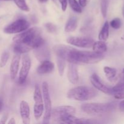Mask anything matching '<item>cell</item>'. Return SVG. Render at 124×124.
<instances>
[{
    "instance_id": "83f0119b",
    "label": "cell",
    "mask_w": 124,
    "mask_h": 124,
    "mask_svg": "<svg viewBox=\"0 0 124 124\" xmlns=\"http://www.w3.org/2000/svg\"><path fill=\"white\" fill-rule=\"evenodd\" d=\"M113 93H117V92H124V80L117 83L115 87L111 88Z\"/></svg>"
},
{
    "instance_id": "3957f363",
    "label": "cell",
    "mask_w": 124,
    "mask_h": 124,
    "mask_svg": "<svg viewBox=\"0 0 124 124\" xmlns=\"http://www.w3.org/2000/svg\"><path fill=\"white\" fill-rule=\"evenodd\" d=\"M98 92L95 88L88 86H78L68 92L67 98L78 101H85L95 98Z\"/></svg>"
},
{
    "instance_id": "ba28073f",
    "label": "cell",
    "mask_w": 124,
    "mask_h": 124,
    "mask_svg": "<svg viewBox=\"0 0 124 124\" xmlns=\"http://www.w3.org/2000/svg\"><path fill=\"white\" fill-rule=\"evenodd\" d=\"M30 27V23L25 19L20 18L7 25L4 29V32L7 34L19 33L25 31Z\"/></svg>"
},
{
    "instance_id": "ab89813d",
    "label": "cell",
    "mask_w": 124,
    "mask_h": 124,
    "mask_svg": "<svg viewBox=\"0 0 124 124\" xmlns=\"http://www.w3.org/2000/svg\"><path fill=\"white\" fill-rule=\"evenodd\" d=\"M122 74H123V79L124 80V69L123 70V71H122Z\"/></svg>"
},
{
    "instance_id": "1f68e13d",
    "label": "cell",
    "mask_w": 124,
    "mask_h": 124,
    "mask_svg": "<svg viewBox=\"0 0 124 124\" xmlns=\"http://www.w3.org/2000/svg\"><path fill=\"white\" fill-rule=\"evenodd\" d=\"M114 97L116 99H124V92H117L114 93Z\"/></svg>"
},
{
    "instance_id": "f35d334b",
    "label": "cell",
    "mask_w": 124,
    "mask_h": 124,
    "mask_svg": "<svg viewBox=\"0 0 124 124\" xmlns=\"http://www.w3.org/2000/svg\"><path fill=\"white\" fill-rule=\"evenodd\" d=\"M122 15H123V16L124 17V5L123 7H122Z\"/></svg>"
},
{
    "instance_id": "ac0fdd59",
    "label": "cell",
    "mask_w": 124,
    "mask_h": 124,
    "mask_svg": "<svg viewBox=\"0 0 124 124\" xmlns=\"http://www.w3.org/2000/svg\"><path fill=\"white\" fill-rule=\"evenodd\" d=\"M78 27V19L75 16H71L69 18L65 25V32L74 31Z\"/></svg>"
},
{
    "instance_id": "603a6c76",
    "label": "cell",
    "mask_w": 124,
    "mask_h": 124,
    "mask_svg": "<svg viewBox=\"0 0 124 124\" xmlns=\"http://www.w3.org/2000/svg\"><path fill=\"white\" fill-rule=\"evenodd\" d=\"M57 65H58V72L61 76H62L65 71V66H66V62L64 59L57 57Z\"/></svg>"
},
{
    "instance_id": "e0dca14e",
    "label": "cell",
    "mask_w": 124,
    "mask_h": 124,
    "mask_svg": "<svg viewBox=\"0 0 124 124\" xmlns=\"http://www.w3.org/2000/svg\"><path fill=\"white\" fill-rule=\"evenodd\" d=\"M19 60H20V54L15 53L12 58L10 68V78L12 80H14L18 75L19 66Z\"/></svg>"
},
{
    "instance_id": "44dd1931",
    "label": "cell",
    "mask_w": 124,
    "mask_h": 124,
    "mask_svg": "<svg viewBox=\"0 0 124 124\" xmlns=\"http://www.w3.org/2000/svg\"><path fill=\"white\" fill-rule=\"evenodd\" d=\"M31 50L32 49L29 46L22 43L15 42V44L13 46V51L15 53H18V54H24V53L30 52Z\"/></svg>"
},
{
    "instance_id": "277c9868",
    "label": "cell",
    "mask_w": 124,
    "mask_h": 124,
    "mask_svg": "<svg viewBox=\"0 0 124 124\" xmlns=\"http://www.w3.org/2000/svg\"><path fill=\"white\" fill-rule=\"evenodd\" d=\"M115 107L114 103H86L81 105L83 112L90 115H101L112 111Z\"/></svg>"
},
{
    "instance_id": "836d02e7",
    "label": "cell",
    "mask_w": 124,
    "mask_h": 124,
    "mask_svg": "<svg viewBox=\"0 0 124 124\" xmlns=\"http://www.w3.org/2000/svg\"><path fill=\"white\" fill-rule=\"evenodd\" d=\"M7 118H8V115L6 114V115H4L2 117V118L1 119V121H0V124H5L6 122Z\"/></svg>"
},
{
    "instance_id": "8992f818",
    "label": "cell",
    "mask_w": 124,
    "mask_h": 124,
    "mask_svg": "<svg viewBox=\"0 0 124 124\" xmlns=\"http://www.w3.org/2000/svg\"><path fill=\"white\" fill-rule=\"evenodd\" d=\"M76 113L75 107L69 105H62L53 108L52 110L51 117L54 121L59 122L63 117L69 115H73Z\"/></svg>"
},
{
    "instance_id": "d6a6232c",
    "label": "cell",
    "mask_w": 124,
    "mask_h": 124,
    "mask_svg": "<svg viewBox=\"0 0 124 124\" xmlns=\"http://www.w3.org/2000/svg\"><path fill=\"white\" fill-rule=\"evenodd\" d=\"M90 0H79V4L81 7H85L87 6Z\"/></svg>"
},
{
    "instance_id": "74e56055",
    "label": "cell",
    "mask_w": 124,
    "mask_h": 124,
    "mask_svg": "<svg viewBox=\"0 0 124 124\" xmlns=\"http://www.w3.org/2000/svg\"><path fill=\"white\" fill-rule=\"evenodd\" d=\"M39 1L41 2H46L48 0H39Z\"/></svg>"
},
{
    "instance_id": "5b68a950",
    "label": "cell",
    "mask_w": 124,
    "mask_h": 124,
    "mask_svg": "<svg viewBox=\"0 0 124 124\" xmlns=\"http://www.w3.org/2000/svg\"><path fill=\"white\" fill-rule=\"evenodd\" d=\"M42 98L44 104V116L43 118L44 124H48L51 119V113H52V102H51L50 96L49 88L47 82H44L42 83Z\"/></svg>"
},
{
    "instance_id": "f1b7e54d",
    "label": "cell",
    "mask_w": 124,
    "mask_h": 124,
    "mask_svg": "<svg viewBox=\"0 0 124 124\" xmlns=\"http://www.w3.org/2000/svg\"><path fill=\"white\" fill-rule=\"evenodd\" d=\"M110 26L114 29H119L122 25V22L120 18H116L110 22Z\"/></svg>"
},
{
    "instance_id": "52a82bcc",
    "label": "cell",
    "mask_w": 124,
    "mask_h": 124,
    "mask_svg": "<svg viewBox=\"0 0 124 124\" xmlns=\"http://www.w3.org/2000/svg\"><path fill=\"white\" fill-rule=\"evenodd\" d=\"M33 98L34 101H35L34 116H35V118L36 120H38L42 116L44 110L42 92H41V90L38 85H35Z\"/></svg>"
},
{
    "instance_id": "d590c367",
    "label": "cell",
    "mask_w": 124,
    "mask_h": 124,
    "mask_svg": "<svg viewBox=\"0 0 124 124\" xmlns=\"http://www.w3.org/2000/svg\"><path fill=\"white\" fill-rule=\"evenodd\" d=\"M15 123H16V122H15V121L14 118H11L8 122V124H15Z\"/></svg>"
},
{
    "instance_id": "6da1fadb",
    "label": "cell",
    "mask_w": 124,
    "mask_h": 124,
    "mask_svg": "<svg viewBox=\"0 0 124 124\" xmlns=\"http://www.w3.org/2000/svg\"><path fill=\"white\" fill-rule=\"evenodd\" d=\"M53 50L57 57L75 64H93L101 61L104 58L103 53L79 50L64 44H57Z\"/></svg>"
},
{
    "instance_id": "4dcf8cb0",
    "label": "cell",
    "mask_w": 124,
    "mask_h": 124,
    "mask_svg": "<svg viewBox=\"0 0 124 124\" xmlns=\"http://www.w3.org/2000/svg\"><path fill=\"white\" fill-rule=\"evenodd\" d=\"M59 1L61 5L62 10L65 12L67 7V0H59Z\"/></svg>"
},
{
    "instance_id": "8fae6325",
    "label": "cell",
    "mask_w": 124,
    "mask_h": 124,
    "mask_svg": "<svg viewBox=\"0 0 124 124\" xmlns=\"http://www.w3.org/2000/svg\"><path fill=\"white\" fill-rule=\"evenodd\" d=\"M91 83L92 84L94 88L98 90L101 91L102 93L107 94H113L111 88H109L107 86L105 85L99 78V76L96 73H93L90 78Z\"/></svg>"
},
{
    "instance_id": "7c38bea8",
    "label": "cell",
    "mask_w": 124,
    "mask_h": 124,
    "mask_svg": "<svg viewBox=\"0 0 124 124\" xmlns=\"http://www.w3.org/2000/svg\"><path fill=\"white\" fill-rule=\"evenodd\" d=\"M34 54L36 59L41 62L50 58V51L49 47L46 45V42L39 47L34 49Z\"/></svg>"
},
{
    "instance_id": "7a4b0ae2",
    "label": "cell",
    "mask_w": 124,
    "mask_h": 124,
    "mask_svg": "<svg viewBox=\"0 0 124 124\" xmlns=\"http://www.w3.org/2000/svg\"><path fill=\"white\" fill-rule=\"evenodd\" d=\"M41 34V30L39 28L32 27L15 36L13 41L15 43L24 44L33 50L45 43Z\"/></svg>"
},
{
    "instance_id": "d6986e66",
    "label": "cell",
    "mask_w": 124,
    "mask_h": 124,
    "mask_svg": "<svg viewBox=\"0 0 124 124\" xmlns=\"http://www.w3.org/2000/svg\"><path fill=\"white\" fill-rule=\"evenodd\" d=\"M109 29H110L109 23L108 21H105L98 36L99 41H106L108 39L109 36Z\"/></svg>"
},
{
    "instance_id": "30bf717a",
    "label": "cell",
    "mask_w": 124,
    "mask_h": 124,
    "mask_svg": "<svg viewBox=\"0 0 124 124\" xmlns=\"http://www.w3.org/2000/svg\"><path fill=\"white\" fill-rule=\"evenodd\" d=\"M67 43L81 48H89L92 47L94 41L86 37H70L67 39Z\"/></svg>"
},
{
    "instance_id": "60d3db41",
    "label": "cell",
    "mask_w": 124,
    "mask_h": 124,
    "mask_svg": "<svg viewBox=\"0 0 124 124\" xmlns=\"http://www.w3.org/2000/svg\"><path fill=\"white\" fill-rule=\"evenodd\" d=\"M54 2H56V0H52Z\"/></svg>"
},
{
    "instance_id": "e575fe53",
    "label": "cell",
    "mask_w": 124,
    "mask_h": 124,
    "mask_svg": "<svg viewBox=\"0 0 124 124\" xmlns=\"http://www.w3.org/2000/svg\"><path fill=\"white\" fill-rule=\"evenodd\" d=\"M119 108L122 112L124 113V100L122 101L119 104Z\"/></svg>"
},
{
    "instance_id": "cb8c5ba5",
    "label": "cell",
    "mask_w": 124,
    "mask_h": 124,
    "mask_svg": "<svg viewBox=\"0 0 124 124\" xmlns=\"http://www.w3.org/2000/svg\"><path fill=\"white\" fill-rule=\"evenodd\" d=\"M109 1L110 0H101V11L104 18H105L107 15Z\"/></svg>"
},
{
    "instance_id": "4fadbf2b",
    "label": "cell",
    "mask_w": 124,
    "mask_h": 124,
    "mask_svg": "<svg viewBox=\"0 0 124 124\" xmlns=\"http://www.w3.org/2000/svg\"><path fill=\"white\" fill-rule=\"evenodd\" d=\"M19 111L23 122L25 124L30 123V110L29 105L27 102L22 101L19 105Z\"/></svg>"
},
{
    "instance_id": "9c48e42d",
    "label": "cell",
    "mask_w": 124,
    "mask_h": 124,
    "mask_svg": "<svg viewBox=\"0 0 124 124\" xmlns=\"http://www.w3.org/2000/svg\"><path fill=\"white\" fill-rule=\"evenodd\" d=\"M31 67V59L28 54L24 53L22 59V67L19 71V80L18 82L19 84H23L26 81L29 71Z\"/></svg>"
},
{
    "instance_id": "9a60e30c",
    "label": "cell",
    "mask_w": 124,
    "mask_h": 124,
    "mask_svg": "<svg viewBox=\"0 0 124 124\" xmlns=\"http://www.w3.org/2000/svg\"><path fill=\"white\" fill-rule=\"evenodd\" d=\"M67 77L69 82L73 84H76L79 81V74L76 64L69 63L68 66Z\"/></svg>"
},
{
    "instance_id": "484cf974",
    "label": "cell",
    "mask_w": 124,
    "mask_h": 124,
    "mask_svg": "<svg viewBox=\"0 0 124 124\" xmlns=\"http://www.w3.org/2000/svg\"><path fill=\"white\" fill-rule=\"evenodd\" d=\"M15 3L16 4L18 8H20L21 10L25 11V12H29V7L27 4L25 0H13Z\"/></svg>"
},
{
    "instance_id": "ffe728a7",
    "label": "cell",
    "mask_w": 124,
    "mask_h": 124,
    "mask_svg": "<svg viewBox=\"0 0 124 124\" xmlns=\"http://www.w3.org/2000/svg\"><path fill=\"white\" fill-rule=\"evenodd\" d=\"M92 48L94 52L99 53H103L107 50V46L105 44V41H99L96 42L94 41Z\"/></svg>"
},
{
    "instance_id": "f546056e",
    "label": "cell",
    "mask_w": 124,
    "mask_h": 124,
    "mask_svg": "<svg viewBox=\"0 0 124 124\" xmlns=\"http://www.w3.org/2000/svg\"><path fill=\"white\" fill-rule=\"evenodd\" d=\"M46 28L47 30V31L50 33H56L57 31V27L55 25L50 23H48L46 24Z\"/></svg>"
},
{
    "instance_id": "b9f144b4",
    "label": "cell",
    "mask_w": 124,
    "mask_h": 124,
    "mask_svg": "<svg viewBox=\"0 0 124 124\" xmlns=\"http://www.w3.org/2000/svg\"><path fill=\"white\" fill-rule=\"evenodd\" d=\"M4 1H12V0H4Z\"/></svg>"
},
{
    "instance_id": "2e32d148",
    "label": "cell",
    "mask_w": 124,
    "mask_h": 124,
    "mask_svg": "<svg viewBox=\"0 0 124 124\" xmlns=\"http://www.w3.org/2000/svg\"><path fill=\"white\" fill-rule=\"evenodd\" d=\"M54 69V64L49 60H46L41 62V64L36 69V71L39 75H45L52 73Z\"/></svg>"
},
{
    "instance_id": "8d00e7d4",
    "label": "cell",
    "mask_w": 124,
    "mask_h": 124,
    "mask_svg": "<svg viewBox=\"0 0 124 124\" xmlns=\"http://www.w3.org/2000/svg\"><path fill=\"white\" fill-rule=\"evenodd\" d=\"M2 107H3V101H2V99L0 98V112H1V110H2Z\"/></svg>"
},
{
    "instance_id": "7402d4cb",
    "label": "cell",
    "mask_w": 124,
    "mask_h": 124,
    "mask_svg": "<svg viewBox=\"0 0 124 124\" xmlns=\"http://www.w3.org/2000/svg\"><path fill=\"white\" fill-rule=\"evenodd\" d=\"M104 71L105 74L107 78L110 81H112L114 80L116 76L117 71L115 69L110 67H105L104 68Z\"/></svg>"
},
{
    "instance_id": "d4e9b609",
    "label": "cell",
    "mask_w": 124,
    "mask_h": 124,
    "mask_svg": "<svg viewBox=\"0 0 124 124\" xmlns=\"http://www.w3.org/2000/svg\"><path fill=\"white\" fill-rule=\"evenodd\" d=\"M69 4L74 12L80 13L82 12V8L76 0H69Z\"/></svg>"
},
{
    "instance_id": "5bb4252c",
    "label": "cell",
    "mask_w": 124,
    "mask_h": 124,
    "mask_svg": "<svg viewBox=\"0 0 124 124\" xmlns=\"http://www.w3.org/2000/svg\"><path fill=\"white\" fill-rule=\"evenodd\" d=\"M59 123L64 124H88L94 123L93 121L91 119L86 118H79L75 117L74 115H69L63 117L59 121Z\"/></svg>"
},
{
    "instance_id": "4316f807",
    "label": "cell",
    "mask_w": 124,
    "mask_h": 124,
    "mask_svg": "<svg viewBox=\"0 0 124 124\" xmlns=\"http://www.w3.org/2000/svg\"><path fill=\"white\" fill-rule=\"evenodd\" d=\"M8 59H9V53L7 52H3L1 54V59H0V67H4L7 64Z\"/></svg>"
}]
</instances>
